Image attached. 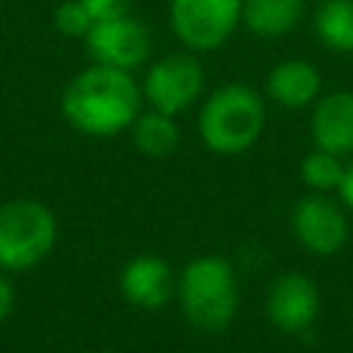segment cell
<instances>
[{
	"instance_id": "8992f818",
	"label": "cell",
	"mask_w": 353,
	"mask_h": 353,
	"mask_svg": "<svg viewBox=\"0 0 353 353\" xmlns=\"http://www.w3.org/2000/svg\"><path fill=\"white\" fill-rule=\"evenodd\" d=\"M204 88V66L190 52H168L157 58L143 77V97L154 110L168 116L190 108Z\"/></svg>"
},
{
	"instance_id": "ffe728a7",
	"label": "cell",
	"mask_w": 353,
	"mask_h": 353,
	"mask_svg": "<svg viewBox=\"0 0 353 353\" xmlns=\"http://www.w3.org/2000/svg\"><path fill=\"white\" fill-rule=\"evenodd\" d=\"M339 193H342L345 204L353 207V163L345 165V174H342V182H339Z\"/></svg>"
},
{
	"instance_id": "7a4b0ae2",
	"label": "cell",
	"mask_w": 353,
	"mask_h": 353,
	"mask_svg": "<svg viewBox=\"0 0 353 353\" xmlns=\"http://www.w3.org/2000/svg\"><path fill=\"white\" fill-rule=\"evenodd\" d=\"M265 130V102L243 83H229L204 102L199 132L207 149L218 154H240L256 143Z\"/></svg>"
},
{
	"instance_id": "5b68a950",
	"label": "cell",
	"mask_w": 353,
	"mask_h": 353,
	"mask_svg": "<svg viewBox=\"0 0 353 353\" xmlns=\"http://www.w3.org/2000/svg\"><path fill=\"white\" fill-rule=\"evenodd\" d=\"M243 22V0H171L168 25L193 52L223 47Z\"/></svg>"
},
{
	"instance_id": "2e32d148",
	"label": "cell",
	"mask_w": 353,
	"mask_h": 353,
	"mask_svg": "<svg viewBox=\"0 0 353 353\" xmlns=\"http://www.w3.org/2000/svg\"><path fill=\"white\" fill-rule=\"evenodd\" d=\"M342 174H345V165L339 163V154H331V152H323V149L306 154L303 163H301V176L314 190L339 188Z\"/></svg>"
},
{
	"instance_id": "4fadbf2b",
	"label": "cell",
	"mask_w": 353,
	"mask_h": 353,
	"mask_svg": "<svg viewBox=\"0 0 353 353\" xmlns=\"http://www.w3.org/2000/svg\"><path fill=\"white\" fill-rule=\"evenodd\" d=\"M303 19V0H243V25L259 39H281Z\"/></svg>"
},
{
	"instance_id": "9c48e42d",
	"label": "cell",
	"mask_w": 353,
	"mask_h": 353,
	"mask_svg": "<svg viewBox=\"0 0 353 353\" xmlns=\"http://www.w3.org/2000/svg\"><path fill=\"white\" fill-rule=\"evenodd\" d=\"M320 312V295L309 276L287 273L279 276L268 292V317L284 334L306 331Z\"/></svg>"
},
{
	"instance_id": "5bb4252c",
	"label": "cell",
	"mask_w": 353,
	"mask_h": 353,
	"mask_svg": "<svg viewBox=\"0 0 353 353\" xmlns=\"http://www.w3.org/2000/svg\"><path fill=\"white\" fill-rule=\"evenodd\" d=\"M314 33L331 52H353V0H323L314 11Z\"/></svg>"
},
{
	"instance_id": "ba28073f",
	"label": "cell",
	"mask_w": 353,
	"mask_h": 353,
	"mask_svg": "<svg viewBox=\"0 0 353 353\" xmlns=\"http://www.w3.org/2000/svg\"><path fill=\"white\" fill-rule=\"evenodd\" d=\"M292 229L312 254H336L347 243V218L325 196H303L292 210Z\"/></svg>"
},
{
	"instance_id": "277c9868",
	"label": "cell",
	"mask_w": 353,
	"mask_h": 353,
	"mask_svg": "<svg viewBox=\"0 0 353 353\" xmlns=\"http://www.w3.org/2000/svg\"><path fill=\"white\" fill-rule=\"evenodd\" d=\"M55 215L33 201L14 199L0 207V268L28 270L39 265L55 245Z\"/></svg>"
},
{
	"instance_id": "d6986e66",
	"label": "cell",
	"mask_w": 353,
	"mask_h": 353,
	"mask_svg": "<svg viewBox=\"0 0 353 353\" xmlns=\"http://www.w3.org/2000/svg\"><path fill=\"white\" fill-rule=\"evenodd\" d=\"M11 309H14V290H11V281L0 276V323L11 314Z\"/></svg>"
},
{
	"instance_id": "52a82bcc",
	"label": "cell",
	"mask_w": 353,
	"mask_h": 353,
	"mask_svg": "<svg viewBox=\"0 0 353 353\" xmlns=\"http://www.w3.org/2000/svg\"><path fill=\"white\" fill-rule=\"evenodd\" d=\"M85 50L94 58V63L130 72L152 55V33L141 19L124 14L94 22L91 30L85 33Z\"/></svg>"
},
{
	"instance_id": "ac0fdd59",
	"label": "cell",
	"mask_w": 353,
	"mask_h": 353,
	"mask_svg": "<svg viewBox=\"0 0 353 353\" xmlns=\"http://www.w3.org/2000/svg\"><path fill=\"white\" fill-rule=\"evenodd\" d=\"M85 6V11L91 14L94 22L102 19H113V17H124L132 8V0H80Z\"/></svg>"
},
{
	"instance_id": "7c38bea8",
	"label": "cell",
	"mask_w": 353,
	"mask_h": 353,
	"mask_svg": "<svg viewBox=\"0 0 353 353\" xmlns=\"http://www.w3.org/2000/svg\"><path fill=\"white\" fill-rule=\"evenodd\" d=\"M268 94L284 108H306L320 94V72L303 58L281 61L268 74Z\"/></svg>"
},
{
	"instance_id": "6da1fadb",
	"label": "cell",
	"mask_w": 353,
	"mask_h": 353,
	"mask_svg": "<svg viewBox=\"0 0 353 353\" xmlns=\"http://www.w3.org/2000/svg\"><path fill=\"white\" fill-rule=\"evenodd\" d=\"M61 110L77 132L108 138L132 127L141 113V88L127 69L94 63L69 80Z\"/></svg>"
},
{
	"instance_id": "9a60e30c",
	"label": "cell",
	"mask_w": 353,
	"mask_h": 353,
	"mask_svg": "<svg viewBox=\"0 0 353 353\" xmlns=\"http://www.w3.org/2000/svg\"><path fill=\"white\" fill-rule=\"evenodd\" d=\"M132 143L149 157H165L179 146V127L174 116L152 108L149 113H138L132 121Z\"/></svg>"
},
{
	"instance_id": "3957f363",
	"label": "cell",
	"mask_w": 353,
	"mask_h": 353,
	"mask_svg": "<svg viewBox=\"0 0 353 353\" xmlns=\"http://www.w3.org/2000/svg\"><path fill=\"white\" fill-rule=\"evenodd\" d=\"M179 301L193 323L204 334L223 331L237 312V276L223 256H199L188 262L179 279Z\"/></svg>"
},
{
	"instance_id": "e0dca14e",
	"label": "cell",
	"mask_w": 353,
	"mask_h": 353,
	"mask_svg": "<svg viewBox=\"0 0 353 353\" xmlns=\"http://www.w3.org/2000/svg\"><path fill=\"white\" fill-rule=\"evenodd\" d=\"M55 28L69 36V39H85V33L91 30L94 19L91 14L85 11V6L80 0H63L58 8H55V17H52Z\"/></svg>"
},
{
	"instance_id": "30bf717a",
	"label": "cell",
	"mask_w": 353,
	"mask_h": 353,
	"mask_svg": "<svg viewBox=\"0 0 353 353\" xmlns=\"http://www.w3.org/2000/svg\"><path fill=\"white\" fill-rule=\"evenodd\" d=\"M121 292L132 306L160 309L174 295V273L168 262L154 254L135 256L121 270Z\"/></svg>"
},
{
	"instance_id": "8fae6325",
	"label": "cell",
	"mask_w": 353,
	"mask_h": 353,
	"mask_svg": "<svg viewBox=\"0 0 353 353\" xmlns=\"http://www.w3.org/2000/svg\"><path fill=\"white\" fill-rule=\"evenodd\" d=\"M312 138L323 152L339 157L353 152V91H331L314 105Z\"/></svg>"
}]
</instances>
